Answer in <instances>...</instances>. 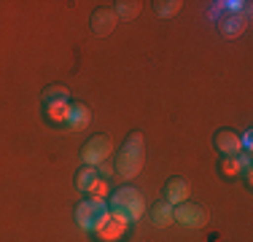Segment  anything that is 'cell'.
<instances>
[{
	"label": "cell",
	"instance_id": "obj_13",
	"mask_svg": "<svg viewBox=\"0 0 253 242\" xmlns=\"http://www.w3.org/2000/svg\"><path fill=\"white\" fill-rule=\"evenodd\" d=\"M151 221L156 223L159 229H165V226H170L175 218H172V204H167V202H159L156 207L151 210Z\"/></svg>",
	"mask_w": 253,
	"mask_h": 242
},
{
	"label": "cell",
	"instance_id": "obj_10",
	"mask_svg": "<svg viewBox=\"0 0 253 242\" xmlns=\"http://www.w3.org/2000/svg\"><path fill=\"white\" fill-rule=\"evenodd\" d=\"M165 199H167V204H183L189 199V183L180 178H172L165 189Z\"/></svg>",
	"mask_w": 253,
	"mask_h": 242
},
{
	"label": "cell",
	"instance_id": "obj_7",
	"mask_svg": "<svg viewBox=\"0 0 253 242\" xmlns=\"http://www.w3.org/2000/svg\"><path fill=\"white\" fill-rule=\"evenodd\" d=\"M248 19H251V8H248V3H245V8L240 11V14H226L224 16V22H221V33H224L226 38H237V35L245 30Z\"/></svg>",
	"mask_w": 253,
	"mask_h": 242
},
{
	"label": "cell",
	"instance_id": "obj_14",
	"mask_svg": "<svg viewBox=\"0 0 253 242\" xmlns=\"http://www.w3.org/2000/svg\"><path fill=\"white\" fill-rule=\"evenodd\" d=\"M100 175H97V167H84L81 172L76 175V189L78 191H89V186L97 180Z\"/></svg>",
	"mask_w": 253,
	"mask_h": 242
},
{
	"label": "cell",
	"instance_id": "obj_3",
	"mask_svg": "<svg viewBox=\"0 0 253 242\" xmlns=\"http://www.w3.org/2000/svg\"><path fill=\"white\" fill-rule=\"evenodd\" d=\"M111 151H113V143H111V137H92L86 145L81 148V159H84V167H100L102 161H108V156H111Z\"/></svg>",
	"mask_w": 253,
	"mask_h": 242
},
{
	"label": "cell",
	"instance_id": "obj_12",
	"mask_svg": "<svg viewBox=\"0 0 253 242\" xmlns=\"http://www.w3.org/2000/svg\"><path fill=\"white\" fill-rule=\"evenodd\" d=\"M89 121H92V113H89L86 105H70V116H68L70 129H84Z\"/></svg>",
	"mask_w": 253,
	"mask_h": 242
},
{
	"label": "cell",
	"instance_id": "obj_9",
	"mask_svg": "<svg viewBox=\"0 0 253 242\" xmlns=\"http://www.w3.org/2000/svg\"><path fill=\"white\" fill-rule=\"evenodd\" d=\"M215 148H218L224 156H237L240 151H243V140H240L237 132L224 129V132H218V135H215Z\"/></svg>",
	"mask_w": 253,
	"mask_h": 242
},
{
	"label": "cell",
	"instance_id": "obj_16",
	"mask_svg": "<svg viewBox=\"0 0 253 242\" xmlns=\"http://www.w3.org/2000/svg\"><path fill=\"white\" fill-rule=\"evenodd\" d=\"M221 172H224L226 178H237V175L243 172V161H240V154H237V156H224V161H221Z\"/></svg>",
	"mask_w": 253,
	"mask_h": 242
},
{
	"label": "cell",
	"instance_id": "obj_17",
	"mask_svg": "<svg viewBox=\"0 0 253 242\" xmlns=\"http://www.w3.org/2000/svg\"><path fill=\"white\" fill-rule=\"evenodd\" d=\"M89 199H94V202H105V197H108V180L105 178H97L92 186H89Z\"/></svg>",
	"mask_w": 253,
	"mask_h": 242
},
{
	"label": "cell",
	"instance_id": "obj_19",
	"mask_svg": "<svg viewBox=\"0 0 253 242\" xmlns=\"http://www.w3.org/2000/svg\"><path fill=\"white\" fill-rule=\"evenodd\" d=\"M43 100L46 102H51V100H68V89H65V86H49L43 92Z\"/></svg>",
	"mask_w": 253,
	"mask_h": 242
},
{
	"label": "cell",
	"instance_id": "obj_1",
	"mask_svg": "<svg viewBox=\"0 0 253 242\" xmlns=\"http://www.w3.org/2000/svg\"><path fill=\"white\" fill-rule=\"evenodd\" d=\"M111 213L122 215L124 221H129V223L140 221L143 213H146L143 194L137 191V189H132V186H124V189H119V191L111 197Z\"/></svg>",
	"mask_w": 253,
	"mask_h": 242
},
{
	"label": "cell",
	"instance_id": "obj_6",
	"mask_svg": "<svg viewBox=\"0 0 253 242\" xmlns=\"http://www.w3.org/2000/svg\"><path fill=\"white\" fill-rule=\"evenodd\" d=\"M172 218H175L178 223H183V226H189V229H202L205 221H208L205 210L200 207V204H191V202L178 204V207L172 210Z\"/></svg>",
	"mask_w": 253,
	"mask_h": 242
},
{
	"label": "cell",
	"instance_id": "obj_4",
	"mask_svg": "<svg viewBox=\"0 0 253 242\" xmlns=\"http://www.w3.org/2000/svg\"><path fill=\"white\" fill-rule=\"evenodd\" d=\"M108 213V202H94V199H86L76 207V221L84 232H94V226L102 221V215Z\"/></svg>",
	"mask_w": 253,
	"mask_h": 242
},
{
	"label": "cell",
	"instance_id": "obj_15",
	"mask_svg": "<svg viewBox=\"0 0 253 242\" xmlns=\"http://www.w3.org/2000/svg\"><path fill=\"white\" fill-rule=\"evenodd\" d=\"M116 16L119 19H135L137 11H140V3L137 0H122V3H116Z\"/></svg>",
	"mask_w": 253,
	"mask_h": 242
},
{
	"label": "cell",
	"instance_id": "obj_18",
	"mask_svg": "<svg viewBox=\"0 0 253 242\" xmlns=\"http://www.w3.org/2000/svg\"><path fill=\"white\" fill-rule=\"evenodd\" d=\"M180 0H172V3H156V11H159V16H172L180 11Z\"/></svg>",
	"mask_w": 253,
	"mask_h": 242
},
{
	"label": "cell",
	"instance_id": "obj_5",
	"mask_svg": "<svg viewBox=\"0 0 253 242\" xmlns=\"http://www.w3.org/2000/svg\"><path fill=\"white\" fill-rule=\"evenodd\" d=\"M126 226H129V221H124L122 215L108 210V213L102 215V221L94 226V234H97V240H102V242H116V240L124 237Z\"/></svg>",
	"mask_w": 253,
	"mask_h": 242
},
{
	"label": "cell",
	"instance_id": "obj_11",
	"mask_svg": "<svg viewBox=\"0 0 253 242\" xmlns=\"http://www.w3.org/2000/svg\"><path fill=\"white\" fill-rule=\"evenodd\" d=\"M46 116H49L54 124H68L70 102L68 100H51V102H46Z\"/></svg>",
	"mask_w": 253,
	"mask_h": 242
},
{
	"label": "cell",
	"instance_id": "obj_2",
	"mask_svg": "<svg viewBox=\"0 0 253 242\" xmlns=\"http://www.w3.org/2000/svg\"><path fill=\"white\" fill-rule=\"evenodd\" d=\"M143 167V135L135 132L129 140L124 143L122 154L116 156V172L122 178H135Z\"/></svg>",
	"mask_w": 253,
	"mask_h": 242
},
{
	"label": "cell",
	"instance_id": "obj_8",
	"mask_svg": "<svg viewBox=\"0 0 253 242\" xmlns=\"http://www.w3.org/2000/svg\"><path fill=\"white\" fill-rule=\"evenodd\" d=\"M116 22H119V16L113 8H97L92 16V27L97 35H111L113 27H116Z\"/></svg>",
	"mask_w": 253,
	"mask_h": 242
}]
</instances>
